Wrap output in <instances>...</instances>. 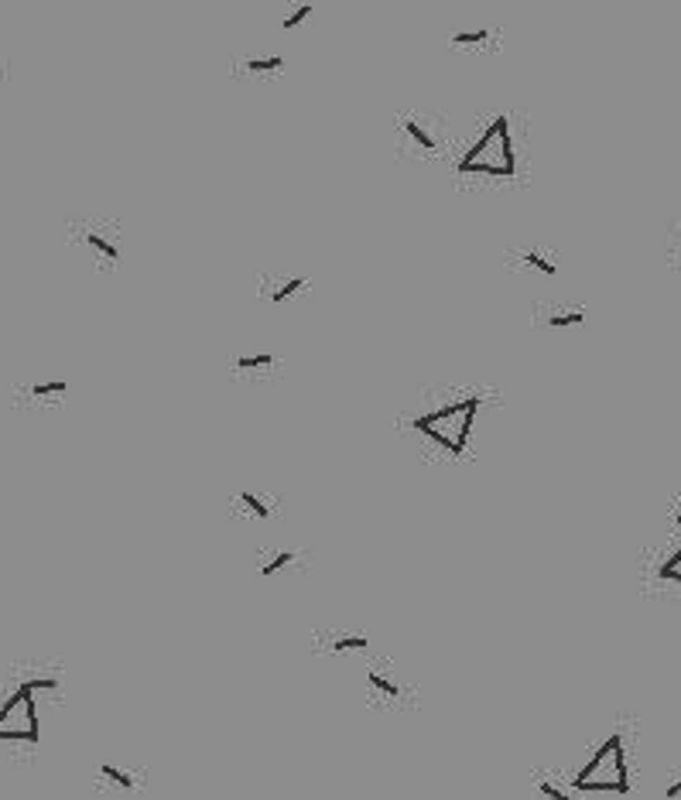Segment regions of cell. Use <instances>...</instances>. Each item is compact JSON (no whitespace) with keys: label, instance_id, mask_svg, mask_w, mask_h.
<instances>
[{"label":"cell","instance_id":"1","mask_svg":"<svg viewBox=\"0 0 681 800\" xmlns=\"http://www.w3.org/2000/svg\"><path fill=\"white\" fill-rule=\"evenodd\" d=\"M572 787L582 794H630V770L620 732H613L603 746L596 749V756L576 773Z\"/></svg>","mask_w":681,"mask_h":800},{"label":"cell","instance_id":"2","mask_svg":"<svg viewBox=\"0 0 681 800\" xmlns=\"http://www.w3.org/2000/svg\"><path fill=\"white\" fill-rule=\"evenodd\" d=\"M514 175V144H510V120L497 117L490 130L469 147V155L459 161V175Z\"/></svg>","mask_w":681,"mask_h":800},{"label":"cell","instance_id":"3","mask_svg":"<svg viewBox=\"0 0 681 800\" xmlns=\"http://www.w3.org/2000/svg\"><path fill=\"white\" fill-rule=\"evenodd\" d=\"M404 130H408V137H411L415 144H421L424 151H435V137H432L428 130L421 127L418 120H404Z\"/></svg>","mask_w":681,"mask_h":800},{"label":"cell","instance_id":"4","mask_svg":"<svg viewBox=\"0 0 681 800\" xmlns=\"http://www.w3.org/2000/svg\"><path fill=\"white\" fill-rule=\"evenodd\" d=\"M305 284H309L305 277H291V281H285V284H278V291H271V301H274V305H285L291 294H298Z\"/></svg>","mask_w":681,"mask_h":800},{"label":"cell","instance_id":"5","mask_svg":"<svg viewBox=\"0 0 681 800\" xmlns=\"http://www.w3.org/2000/svg\"><path fill=\"white\" fill-rule=\"evenodd\" d=\"M82 240H86V243H89V247H93L96 254H103L106 260H117V257H120V250H117V247H113V243H110L106 236H100V232H86Z\"/></svg>","mask_w":681,"mask_h":800},{"label":"cell","instance_id":"6","mask_svg":"<svg viewBox=\"0 0 681 800\" xmlns=\"http://www.w3.org/2000/svg\"><path fill=\"white\" fill-rule=\"evenodd\" d=\"M240 503H243V506H247V510H250L254 516H261V520H267V516H271V506L264 503V499L257 496V492L243 490V492H240Z\"/></svg>","mask_w":681,"mask_h":800},{"label":"cell","instance_id":"7","mask_svg":"<svg viewBox=\"0 0 681 800\" xmlns=\"http://www.w3.org/2000/svg\"><path fill=\"white\" fill-rule=\"evenodd\" d=\"M100 773H103L106 780H113L117 787H124V790H134V787H137V780H134L131 773H124V770H117V766H110V763L100 766Z\"/></svg>","mask_w":681,"mask_h":800},{"label":"cell","instance_id":"8","mask_svg":"<svg viewBox=\"0 0 681 800\" xmlns=\"http://www.w3.org/2000/svg\"><path fill=\"white\" fill-rule=\"evenodd\" d=\"M291 561H294V554H291V551H281V554H274V558H271V561L264 565L261 575H264V578H274V575H278L281 568H288Z\"/></svg>","mask_w":681,"mask_h":800},{"label":"cell","instance_id":"9","mask_svg":"<svg viewBox=\"0 0 681 800\" xmlns=\"http://www.w3.org/2000/svg\"><path fill=\"white\" fill-rule=\"evenodd\" d=\"M233 366L236 369H261V366H274V356H267V353H261V356H236Z\"/></svg>","mask_w":681,"mask_h":800},{"label":"cell","instance_id":"10","mask_svg":"<svg viewBox=\"0 0 681 800\" xmlns=\"http://www.w3.org/2000/svg\"><path fill=\"white\" fill-rule=\"evenodd\" d=\"M367 646H370L367 636H336L332 640V650H339V653L342 650H367Z\"/></svg>","mask_w":681,"mask_h":800},{"label":"cell","instance_id":"11","mask_svg":"<svg viewBox=\"0 0 681 800\" xmlns=\"http://www.w3.org/2000/svg\"><path fill=\"white\" fill-rule=\"evenodd\" d=\"M312 14H315V7H312V4H301V7H298V11L291 14V18H285V25H281V27H285V31H291V27L305 25V21H309Z\"/></svg>","mask_w":681,"mask_h":800},{"label":"cell","instance_id":"12","mask_svg":"<svg viewBox=\"0 0 681 800\" xmlns=\"http://www.w3.org/2000/svg\"><path fill=\"white\" fill-rule=\"evenodd\" d=\"M582 322H585L582 311H569V315H554V318H548L551 329H569V325H582Z\"/></svg>","mask_w":681,"mask_h":800},{"label":"cell","instance_id":"13","mask_svg":"<svg viewBox=\"0 0 681 800\" xmlns=\"http://www.w3.org/2000/svg\"><path fill=\"white\" fill-rule=\"evenodd\" d=\"M281 65H285L281 55H274V58H250V62H247L250 72H267V69H281Z\"/></svg>","mask_w":681,"mask_h":800},{"label":"cell","instance_id":"14","mask_svg":"<svg viewBox=\"0 0 681 800\" xmlns=\"http://www.w3.org/2000/svg\"><path fill=\"white\" fill-rule=\"evenodd\" d=\"M538 794H541V797H548V800H572L565 790H562V787H554L551 780H538Z\"/></svg>","mask_w":681,"mask_h":800},{"label":"cell","instance_id":"15","mask_svg":"<svg viewBox=\"0 0 681 800\" xmlns=\"http://www.w3.org/2000/svg\"><path fill=\"white\" fill-rule=\"evenodd\" d=\"M65 390H69L65 380H52V383H38V387H31V393H34V397H52V393H65Z\"/></svg>","mask_w":681,"mask_h":800},{"label":"cell","instance_id":"16","mask_svg":"<svg viewBox=\"0 0 681 800\" xmlns=\"http://www.w3.org/2000/svg\"><path fill=\"white\" fill-rule=\"evenodd\" d=\"M370 684L377 688V691H384L387 697H397V684H391L384 674H377V671H370Z\"/></svg>","mask_w":681,"mask_h":800},{"label":"cell","instance_id":"17","mask_svg":"<svg viewBox=\"0 0 681 800\" xmlns=\"http://www.w3.org/2000/svg\"><path fill=\"white\" fill-rule=\"evenodd\" d=\"M524 260L531 263V267H538L541 274H548V277H554V274H558V267H554V263H548V260L541 257V254H524Z\"/></svg>","mask_w":681,"mask_h":800},{"label":"cell","instance_id":"18","mask_svg":"<svg viewBox=\"0 0 681 800\" xmlns=\"http://www.w3.org/2000/svg\"><path fill=\"white\" fill-rule=\"evenodd\" d=\"M476 41H486V31H459V34H452V45H476Z\"/></svg>","mask_w":681,"mask_h":800},{"label":"cell","instance_id":"19","mask_svg":"<svg viewBox=\"0 0 681 800\" xmlns=\"http://www.w3.org/2000/svg\"><path fill=\"white\" fill-rule=\"evenodd\" d=\"M25 688L27 691H55L58 681L55 677H34V681H25Z\"/></svg>","mask_w":681,"mask_h":800},{"label":"cell","instance_id":"20","mask_svg":"<svg viewBox=\"0 0 681 800\" xmlns=\"http://www.w3.org/2000/svg\"><path fill=\"white\" fill-rule=\"evenodd\" d=\"M664 794H668V800H681V776L675 780V783H668V790H664Z\"/></svg>","mask_w":681,"mask_h":800},{"label":"cell","instance_id":"21","mask_svg":"<svg viewBox=\"0 0 681 800\" xmlns=\"http://www.w3.org/2000/svg\"><path fill=\"white\" fill-rule=\"evenodd\" d=\"M675 527H681V513H678V516H675Z\"/></svg>","mask_w":681,"mask_h":800}]
</instances>
